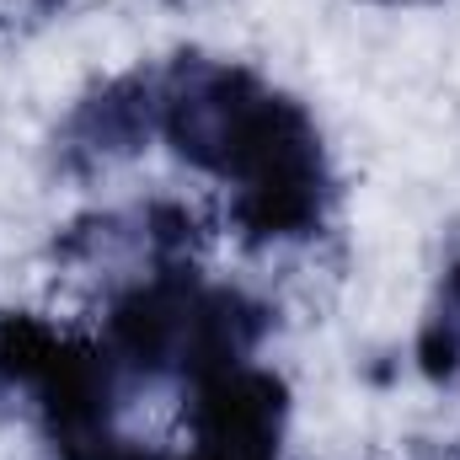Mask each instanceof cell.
Returning a JSON list of instances; mask_svg holds the SVG:
<instances>
[{
    "instance_id": "5",
    "label": "cell",
    "mask_w": 460,
    "mask_h": 460,
    "mask_svg": "<svg viewBox=\"0 0 460 460\" xmlns=\"http://www.w3.org/2000/svg\"><path fill=\"white\" fill-rule=\"evenodd\" d=\"M155 75L128 70L102 86H92L59 128V166L75 177H97L118 161L139 155L155 134Z\"/></svg>"
},
{
    "instance_id": "1",
    "label": "cell",
    "mask_w": 460,
    "mask_h": 460,
    "mask_svg": "<svg viewBox=\"0 0 460 460\" xmlns=\"http://www.w3.org/2000/svg\"><path fill=\"white\" fill-rule=\"evenodd\" d=\"M155 134L230 188V230L246 246L311 241L332 209V166L316 118L257 70L177 54L155 70Z\"/></svg>"
},
{
    "instance_id": "6",
    "label": "cell",
    "mask_w": 460,
    "mask_h": 460,
    "mask_svg": "<svg viewBox=\"0 0 460 460\" xmlns=\"http://www.w3.org/2000/svg\"><path fill=\"white\" fill-rule=\"evenodd\" d=\"M418 369L429 380H456L460 375V257L450 262L445 284H439V300L418 332Z\"/></svg>"
},
{
    "instance_id": "4",
    "label": "cell",
    "mask_w": 460,
    "mask_h": 460,
    "mask_svg": "<svg viewBox=\"0 0 460 460\" xmlns=\"http://www.w3.org/2000/svg\"><path fill=\"white\" fill-rule=\"evenodd\" d=\"M182 423H188L199 456L279 460V439L289 423V385L252 358L204 369L188 380Z\"/></svg>"
},
{
    "instance_id": "8",
    "label": "cell",
    "mask_w": 460,
    "mask_h": 460,
    "mask_svg": "<svg viewBox=\"0 0 460 460\" xmlns=\"http://www.w3.org/2000/svg\"><path fill=\"white\" fill-rule=\"evenodd\" d=\"M150 460H155V456H150ZM188 460H220V456H199V450H193V456H188Z\"/></svg>"
},
{
    "instance_id": "7",
    "label": "cell",
    "mask_w": 460,
    "mask_h": 460,
    "mask_svg": "<svg viewBox=\"0 0 460 460\" xmlns=\"http://www.w3.org/2000/svg\"><path fill=\"white\" fill-rule=\"evenodd\" d=\"M385 5H429V0H385Z\"/></svg>"
},
{
    "instance_id": "2",
    "label": "cell",
    "mask_w": 460,
    "mask_h": 460,
    "mask_svg": "<svg viewBox=\"0 0 460 460\" xmlns=\"http://www.w3.org/2000/svg\"><path fill=\"white\" fill-rule=\"evenodd\" d=\"M268 332L273 311L262 300L230 284H209L193 257H155L113 295L102 348L118 375L188 385L204 369L252 358Z\"/></svg>"
},
{
    "instance_id": "3",
    "label": "cell",
    "mask_w": 460,
    "mask_h": 460,
    "mask_svg": "<svg viewBox=\"0 0 460 460\" xmlns=\"http://www.w3.org/2000/svg\"><path fill=\"white\" fill-rule=\"evenodd\" d=\"M108 348L32 311H0V396H16L54 460H150L118 434Z\"/></svg>"
}]
</instances>
